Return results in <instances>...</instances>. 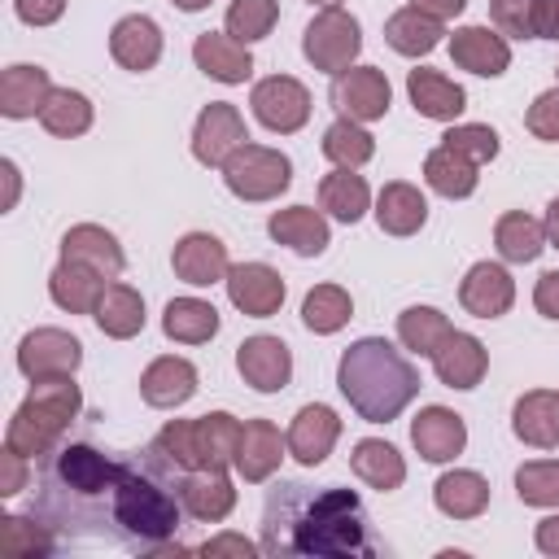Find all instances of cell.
Wrapping results in <instances>:
<instances>
[{"instance_id":"6da1fadb","label":"cell","mask_w":559,"mask_h":559,"mask_svg":"<svg viewBox=\"0 0 559 559\" xmlns=\"http://www.w3.org/2000/svg\"><path fill=\"white\" fill-rule=\"evenodd\" d=\"M183 467L153 441L140 450H100L92 441H61L44 454L39 493L31 511L74 542H109L131 550L179 546Z\"/></svg>"},{"instance_id":"7a4b0ae2","label":"cell","mask_w":559,"mask_h":559,"mask_svg":"<svg viewBox=\"0 0 559 559\" xmlns=\"http://www.w3.org/2000/svg\"><path fill=\"white\" fill-rule=\"evenodd\" d=\"M367 507L341 485L280 480L262 507V555H376Z\"/></svg>"},{"instance_id":"3957f363","label":"cell","mask_w":559,"mask_h":559,"mask_svg":"<svg viewBox=\"0 0 559 559\" xmlns=\"http://www.w3.org/2000/svg\"><path fill=\"white\" fill-rule=\"evenodd\" d=\"M336 389L367 424H389L419 397V371L393 341L362 336L341 354Z\"/></svg>"},{"instance_id":"277c9868","label":"cell","mask_w":559,"mask_h":559,"mask_svg":"<svg viewBox=\"0 0 559 559\" xmlns=\"http://www.w3.org/2000/svg\"><path fill=\"white\" fill-rule=\"evenodd\" d=\"M79 411H83V393H79L74 376L31 380V393L22 397V406L13 411L9 428H4V445L26 459H44L66 441Z\"/></svg>"},{"instance_id":"5b68a950","label":"cell","mask_w":559,"mask_h":559,"mask_svg":"<svg viewBox=\"0 0 559 559\" xmlns=\"http://www.w3.org/2000/svg\"><path fill=\"white\" fill-rule=\"evenodd\" d=\"M223 183L240 201H275L293 183V162L280 148L245 140L227 162H223Z\"/></svg>"},{"instance_id":"8992f818","label":"cell","mask_w":559,"mask_h":559,"mask_svg":"<svg viewBox=\"0 0 559 559\" xmlns=\"http://www.w3.org/2000/svg\"><path fill=\"white\" fill-rule=\"evenodd\" d=\"M301 52H306V61H310L314 70H323V74L336 79V74L349 70L354 57L362 52V26H358V17L345 13L341 4L319 9V13L310 17L306 35H301Z\"/></svg>"},{"instance_id":"52a82bcc","label":"cell","mask_w":559,"mask_h":559,"mask_svg":"<svg viewBox=\"0 0 559 559\" xmlns=\"http://www.w3.org/2000/svg\"><path fill=\"white\" fill-rule=\"evenodd\" d=\"M249 105H253V118H258L266 131H280V135L301 131L306 118H310V92H306V83H297L293 74L258 79L253 92H249Z\"/></svg>"},{"instance_id":"ba28073f","label":"cell","mask_w":559,"mask_h":559,"mask_svg":"<svg viewBox=\"0 0 559 559\" xmlns=\"http://www.w3.org/2000/svg\"><path fill=\"white\" fill-rule=\"evenodd\" d=\"M83 362L79 336L66 328H35L17 341V371L26 380H52V376H74Z\"/></svg>"},{"instance_id":"9c48e42d","label":"cell","mask_w":559,"mask_h":559,"mask_svg":"<svg viewBox=\"0 0 559 559\" xmlns=\"http://www.w3.org/2000/svg\"><path fill=\"white\" fill-rule=\"evenodd\" d=\"M332 105L341 109V118H354V122H376L389 114L393 105V87L384 79V70L376 66H349L332 79Z\"/></svg>"},{"instance_id":"30bf717a","label":"cell","mask_w":559,"mask_h":559,"mask_svg":"<svg viewBox=\"0 0 559 559\" xmlns=\"http://www.w3.org/2000/svg\"><path fill=\"white\" fill-rule=\"evenodd\" d=\"M245 140H249V131H245L240 109L231 100H210L192 127V157L201 166H223Z\"/></svg>"},{"instance_id":"8fae6325","label":"cell","mask_w":559,"mask_h":559,"mask_svg":"<svg viewBox=\"0 0 559 559\" xmlns=\"http://www.w3.org/2000/svg\"><path fill=\"white\" fill-rule=\"evenodd\" d=\"M227 297L249 319H271L284 306V275L266 262H240L227 271Z\"/></svg>"},{"instance_id":"7c38bea8","label":"cell","mask_w":559,"mask_h":559,"mask_svg":"<svg viewBox=\"0 0 559 559\" xmlns=\"http://www.w3.org/2000/svg\"><path fill=\"white\" fill-rule=\"evenodd\" d=\"M236 367H240L245 384H253L258 393H280L293 380V354H288V345L280 336H266V332L245 336L236 345Z\"/></svg>"},{"instance_id":"4fadbf2b","label":"cell","mask_w":559,"mask_h":559,"mask_svg":"<svg viewBox=\"0 0 559 559\" xmlns=\"http://www.w3.org/2000/svg\"><path fill=\"white\" fill-rule=\"evenodd\" d=\"M61 258L66 262H79L87 271H96L100 280H118L127 271V253L118 245L114 231H105L100 223H74L66 236H61Z\"/></svg>"},{"instance_id":"5bb4252c","label":"cell","mask_w":559,"mask_h":559,"mask_svg":"<svg viewBox=\"0 0 559 559\" xmlns=\"http://www.w3.org/2000/svg\"><path fill=\"white\" fill-rule=\"evenodd\" d=\"M341 437V415L323 402H306L288 424V454L301 467H319Z\"/></svg>"},{"instance_id":"9a60e30c","label":"cell","mask_w":559,"mask_h":559,"mask_svg":"<svg viewBox=\"0 0 559 559\" xmlns=\"http://www.w3.org/2000/svg\"><path fill=\"white\" fill-rule=\"evenodd\" d=\"M170 266H175V275H179L183 284H192V288H210V284L227 280V271H231L227 245H223L218 236H210V231H188V236H179V240H175V253H170Z\"/></svg>"},{"instance_id":"2e32d148","label":"cell","mask_w":559,"mask_h":559,"mask_svg":"<svg viewBox=\"0 0 559 559\" xmlns=\"http://www.w3.org/2000/svg\"><path fill=\"white\" fill-rule=\"evenodd\" d=\"M459 301L476 319H502L515 301V280L502 262H476V266H467L463 284H459Z\"/></svg>"},{"instance_id":"e0dca14e","label":"cell","mask_w":559,"mask_h":559,"mask_svg":"<svg viewBox=\"0 0 559 559\" xmlns=\"http://www.w3.org/2000/svg\"><path fill=\"white\" fill-rule=\"evenodd\" d=\"M411 445L419 450V459L428 463H450L463 454L467 445V424L463 415H454L450 406H424L411 419Z\"/></svg>"},{"instance_id":"ac0fdd59","label":"cell","mask_w":559,"mask_h":559,"mask_svg":"<svg viewBox=\"0 0 559 559\" xmlns=\"http://www.w3.org/2000/svg\"><path fill=\"white\" fill-rule=\"evenodd\" d=\"M179 502H183V511H188L192 520L218 524V520H227L231 507H236V485H231V476L218 472V467H192V472L179 476Z\"/></svg>"},{"instance_id":"d6986e66","label":"cell","mask_w":559,"mask_h":559,"mask_svg":"<svg viewBox=\"0 0 559 559\" xmlns=\"http://www.w3.org/2000/svg\"><path fill=\"white\" fill-rule=\"evenodd\" d=\"M109 52H114V61L122 70L144 74V70H153L162 61V26L148 13H127L109 31Z\"/></svg>"},{"instance_id":"ffe728a7","label":"cell","mask_w":559,"mask_h":559,"mask_svg":"<svg viewBox=\"0 0 559 559\" xmlns=\"http://www.w3.org/2000/svg\"><path fill=\"white\" fill-rule=\"evenodd\" d=\"M450 57H454V66L467 70V74L498 79V74H507V66H511V44H507V35H498V31H489V26H459V31L450 35Z\"/></svg>"},{"instance_id":"44dd1931","label":"cell","mask_w":559,"mask_h":559,"mask_svg":"<svg viewBox=\"0 0 559 559\" xmlns=\"http://www.w3.org/2000/svg\"><path fill=\"white\" fill-rule=\"evenodd\" d=\"M432 367H437V380L445 389H476L485 380V371H489V349L472 332L450 328V336L432 354Z\"/></svg>"},{"instance_id":"7402d4cb","label":"cell","mask_w":559,"mask_h":559,"mask_svg":"<svg viewBox=\"0 0 559 559\" xmlns=\"http://www.w3.org/2000/svg\"><path fill=\"white\" fill-rule=\"evenodd\" d=\"M406 96H411L415 114H424L432 122H454L467 109V92L454 79H445L441 70H428V66H415L406 74Z\"/></svg>"},{"instance_id":"603a6c76","label":"cell","mask_w":559,"mask_h":559,"mask_svg":"<svg viewBox=\"0 0 559 559\" xmlns=\"http://www.w3.org/2000/svg\"><path fill=\"white\" fill-rule=\"evenodd\" d=\"M266 231H271L275 245H288V249L301 253V258H319V253L332 245V227H328V218H323L319 210H310V205L275 210V214L266 218Z\"/></svg>"},{"instance_id":"cb8c5ba5","label":"cell","mask_w":559,"mask_h":559,"mask_svg":"<svg viewBox=\"0 0 559 559\" xmlns=\"http://www.w3.org/2000/svg\"><path fill=\"white\" fill-rule=\"evenodd\" d=\"M197 393V367L179 354H162L144 367L140 376V397L157 411H170V406H183L188 397Z\"/></svg>"},{"instance_id":"d4e9b609","label":"cell","mask_w":559,"mask_h":559,"mask_svg":"<svg viewBox=\"0 0 559 559\" xmlns=\"http://www.w3.org/2000/svg\"><path fill=\"white\" fill-rule=\"evenodd\" d=\"M288 450V437H280V428L271 419H245V432H240V450H236V472L258 485L266 476H275L280 459Z\"/></svg>"},{"instance_id":"484cf974","label":"cell","mask_w":559,"mask_h":559,"mask_svg":"<svg viewBox=\"0 0 559 559\" xmlns=\"http://www.w3.org/2000/svg\"><path fill=\"white\" fill-rule=\"evenodd\" d=\"M192 61H197V70L210 74L214 83H245V79L253 74L249 44H240V39H231V35H218V31L197 35Z\"/></svg>"},{"instance_id":"4316f807","label":"cell","mask_w":559,"mask_h":559,"mask_svg":"<svg viewBox=\"0 0 559 559\" xmlns=\"http://www.w3.org/2000/svg\"><path fill=\"white\" fill-rule=\"evenodd\" d=\"M52 96V79L44 66H31V61H17L0 74V114L4 118H35L44 109V100Z\"/></svg>"},{"instance_id":"83f0119b","label":"cell","mask_w":559,"mask_h":559,"mask_svg":"<svg viewBox=\"0 0 559 559\" xmlns=\"http://www.w3.org/2000/svg\"><path fill=\"white\" fill-rule=\"evenodd\" d=\"M376 223H380V231H389V236H415V231L428 223V201H424V192H419L415 183H406V179L384 183L380 197H376Z\"/></svg>"},{"instance_id":"f1b7e54d","label":"cell","mask_w":559,"mask_h":559,"mask_svg":"<svg viewBox=\"0 0 559 559\" xmlns=\"http://www.w3.org/2000/svg\"><path fill=\"white\" fill-rule=\"evenodd\" d=\"M349 467H354V476H358L362 485H371V489H380V493H393V489H402V480H406V459L397 454V445H389V441H380V437L354 441Z\"/></svg>"},{"instance_id":"f546056e","label":"cell","mask_w":559,"mask_h":559,"mask_svg":"<svg viewBox=\"0 0 559 559\" xmlns=\"http://www.w3.org/2000/svg\"><path fill=\"white\" fill-rule=\"evenodd\" d=\"M432 502L441 515L450 520H476L485 507H489V480L480 472H467V467H454L445 472L437 485H432Z\"/></svg>"},{"instance_id":"4dcf8cb0","label":"cell","mask_w":559,"mask_h":559,"mask_svg":"<svg viewBox=\"0 0 559 559\" xmlns=\"http://www.w3.org/2000/svg\"><path fill=\"white\" fill-rule=\"evenodd\" d=\"M96 328L114 341H131L135 332H144V297L131 288V284H105L100 288V301L92 310Z\"/></svg>"},{"instance_id":"1f68e13d","label":"cell","mask_w":559,"mask_h":559,"mask_svg":"<svg viewBox=\"0 0 559 559\" xmlns=\"http://www.w3.org/2000/svg\"><path fill=\"white\" fill-rule=\"evenodd\" d=\"M319 210H328L332 218L341 223H358L367 210H371V188L358 170L349 166H336L319 179Z\"/></svg>"},{"instance_id":"d6a6232c","label":"cell","mask_w":559,"mask_h":559,"mask_svg":"<svg viewBox=\"0 0 559 559\" xmlns=\"http://www.w3.org/2000/svg\"><path fill=\"white\" fill-rule=\"evenodd\" d=\"M240 432H245V424H240L236 415H227V411L201 415V419H197V463H201V467H218V472L236 467Z\"/></svg>"},{"instance_id":"836d02e7","label":"cell","mask_w":559,"mask_h":559,"mask_svg":"<svg viewBox=\"0 0 559 559\" xmlns=\"http://www.w3.org/2000/svg\"><path fill=\"white\" fill-rule=\"evenodd\" d=\"M441 35H445V22L419 13L415 4L397 9V13L384 22V44H389L393 52H402V57H428V52L441 44Z\"/></svg>"},{"instance_id":"e575fe53","label":"cell","mask_w":559,"mask_h":559,"mask_svg":"<svg viewBox=\"0 0 559 559\" xmlns=\"http://www.w3.org/2000/svg\"><path fill=\"white\" fill-rule=\"evenodd\" d=\"M105 284H109V280H100L96 271H87V266L61 258V262L52 266V275H48V297H52L61 310H70V314H92Z\"/></svg>"},{"instance_id":"d590c367","label":"cell","mask_w":559,"mask_h":559,"mask_svg":"<svg viewBox=\"0 0 559 559\" xmlns=\"http://www.w3.org/2000/svg\"><path fill=\"white\" fill-rule=\"evenodd\" d=\"M493 245L502 262H537L546 249V223H537L524 210H511L493 223Z\"/></svg>"},{"instance_id":"8d00e7d4","label":"cell","mask_w":559,"mask_h":559,"mask_svg":"<svg viewBox=\"0 0 559 559\" xmlns=\"http://www.w3.org/2000/svg\"><path fill=\"white\" fill-rule=\"evenodd\" d=\"M162 332L179 345H205L218 332V310L201 297H175L162 310Z\"/></svg>"},{"instance_id":"74e56055","label":"cell","mask_w":559,"mask_h":559,"mask_svg":"<svg viewBox=\"0 0 559 559\" xmlns=\"http://www.w3.org/2000/svg\"><path fill=\"white\" fill-rule=\"evenodd\" d=\"M511 432L524 441V445H537V450H555V389H533L515 402L511 411Z\"/></svg>"},{"instance_id":"f35d334b","label":"cell","mask_w":559,"mask_h":559,"mask_svg":"<svg viewBox=\"0 0 559 559\" xmlns=\"http://www.w3.org/2000/svg\"><path fill=\"white\" fill-rule=\"evenodd\" d=\"M424 179H428L432 192L459 201V197H472V192H476V179H480V175H476V162H472V157H463V153L437 144V148L424 157Z\"/></svg>"},{"instance_id":"ab89813d","label":"cell","mask_w":559,"mask_h":559,"mask_svg":"<svg viewBox=\"0 0 559 559\" xmlns=\"http://www.w3.org/2000/svg\"><path fill=\"white\" fill-rule=\"evenodd\" d=\"M57 550V528L44 524L35 511L31 520L26 515H4L0 520V555L4 559H35V555H48Z\"/></svg>"},{"instance_id":"60d3db41","label":"cell","mask_w":559,"mask_h":559,"mask_svg":"<svg viewBox=\"0 0 559 559\" xmlns=\"http://www.w3.org/2000/svg\"><path fill=\"white\" fill-rule=\"evenodd\" d=\"M39 122L48 135H61V140H74L92 127V100L74 87H52V96L44 100L39 109Z\"/></svg>"},{"instance_id":"b9f144b4","label":"cell","mask_w":559,"mask_h":559,"mask_svg":"<svg viewBox=\"0 0 559 559\" xmlns=\"http://www.w3.org/2000/svg\"><path fill=\"white\" fill-rule=\"evenodd\" d=\"M323 157H328L332 166L358 170V166H367V162L376 157V135H371L362 122H354V118H336V122L323 131Z\"/></svg>"},{"instance_id":"7bdbcfd3","label":"cell","mask_w":559,"mask_h":559,"mask_svg":"<svg viewBox=\"0 0 559 559\" xmlns=\"http://www.w3.org/2000/svg\"><path fill=\"white\" fill-rule=\"evenodd\" d=\"M349 314H354V301H349V293L341 284H314L306 293V301H301V323L310 332H319V336L341 332L349 323Z\"/></svg>"},{"instance_id":"ee69618b","label":"cell","mask_w":559,"mask_h":559,"mask_svg":"<svg viewBox=\"0 0 559 559\" xmlns=\"http://www.w3.org/2000/svg\"><path fill=\"white\" fill-rule=\"evenodd\" d=\"M445 336H450V319L437 306H406L397 314V341L419 358H432Z\"/></svg>"},{"instance_id":"f6af8a7d","label":"cell","mask_w":559,"mask_h":559,"mask_svg":"<svg viewBox=\"0 0 559 559\" xmlns=\"http://www.w3.org/2000/svg\"><path fill=\"white\" fill-rule=\"evenodd\" d=\"M515 493L524 507H559V459H533L515 467Z\"/></svg>"},{"instance_id":"bcb514c9","label":"cell","mask_w":559,"mask_h":559,"mask_svg":"<svg viewBox=\"0 0 559 559\" xmlns=\"http://www.w3.org/2000/svg\"><path fill=\"white\" fill-rule=\"evenodd\" d=\"M275 22H280V0H231L227 9V35L240 44L266 39Z\"/></svg>"},{"instance_id":"7dc6e473","label":"cell","mask_w":559,"mask_h":559,"mask_svg":"<svg viewBox=\"0 0 559 559\" xmlns=\"http://www.w3.org/2000/svg\"><path fill=\"white\" fill-rule=\"evenodd\" d=\"M441 144L445 148H454V153H463V157H472L476 166H485V162H493L498 157V131L493 127H485V122H454L445 135H441Z\"/></svg>"},{"instance_id":"c3c4849f","label":"cell","mask_w":559,"mask_h":559,"mask_svg":"<svg viewBox=\"0 0 559 559\" xmlns=\"http://www.w3.org/2000/svg\"><path fill=\"white\" fill-rule=\"evenodd\" d=\"M157 445L170 454V463H179L183 472L201 467L197 463V419H170L162 432H157Z\"/></svg>"},{"instance_id":"681fc988","label":"cell","mask_w":559,"mask_h":559,"mask_svg":"<svg viewBox=\"0 0 559 559\" xmlns=\"http://www.w3.org/2000/svg\"><path fill=\"white\" fill-rule=\"evenodd\" d=\"M533 9H537V0H493L489 4L493 31L511 35V39H533Z\"/></svg>"},{"instance_id":"f907efd6","label":"cell","mask_w":559,"mask_h":559,"mask_svg":"<svg viewBox=\"0 0 559 559\" xmlns=\"http://www.w3.org/2000/svg\"><path fill=\"white\" fill-rule=\"evenodd\" d=\"M524 127H528L537 140H546V144H559V87L542 92V96L528 105V114H524Z\"/></svg>"},{"instance_id":"816d5d0a","label":"cell","mask_w":559,"mask_h":559,"mask_svg":"<svg viewBox=\"0 0 559 559\" xmlns=\"http://www.w3.org/2000/svg\"><path fill=\"white\" fill-rule=\"evenodd\" d=\"M22 489H26V454L4 445V454H0V498H13Z\"/></svg>"},{"instance_id":"f5cc1de1","label":"cell","mask_w":559,"mask_h":559,"mask_svg":"<svg viewBox=\"0 0 559 559\" xmlns=\"http://www.w3.org/2000/svg\"><path fill=\"white\" fill-rule=\"evenodd\" d=\"M13 9L26 26H52L66 13V0H13Z\"/></svg>"},{"instance_id":"db71d44e","label":"cell","mask_w":559,"mask_h":559,"mask_svg":"<svg viewBox=\"0 0 559 559\" xmlns=\"http://www.w3.org/2000/svg\"><path fill=\"white\" fill-rule=\"evenodd\" d=\"M533 306H537V314L559 319V271H546V275L537 280V288H533Z\"/></svg>"},{"instance_id":"11a10c76","label":"cell","mask_w":559,"mask_h":559,"mask_svg":"<svg viewBox=\"0 0 559 559\" xmlns=\"http://www.w3.org/2000/svg\"><path fill=\"white\" fill-rule=\"evenodd\" d=\"M258 550H262V542H249L240 533H223V537H210L201 546V555H258Z\"/></svg>"},{"instance_id":"9f6ffc18","label":"cell","mask_w":559,"mask_h":559,"mask_svg":"<svg viewBox=\"0 0 559 559\" xmlns=\"http://www.w3.org/2000/svg\"><path fill=\"white\" fill-rule=\"evenodd\" d=\"M533 39H559V0H537V9H533Z\"/></svg>"},{"instance_id":"6f0895ef","label":"cell","mask_w":559,"mask_h":559,"mask_svg":"<svg viewBox=\"0 0 559 559\" xmlns=\"http://www.w3.org/2000/svg\"><path fill=\"white\" fill-rule=\"evenodd\" d=\"M533 542H537V550H542V555L559 559V515H546V520H537V528H533Z\"/></svg>"},{"instance_id":"680465c9","label":"cell","mask_w":559,"mask_h":559,"mask_svg":"<svg viewBox=\"0 0 559 559\" xmlns=\"http://www.w3.org/2000/svg\"><path fill=\"white\" fill-rule=\"evenodd\" d=\"M419 13H428V17H437V22H450V17H459L463 9H467V0H411Z\"/></svg>"},{"instance_id":"91938a15","label":"cell","mask_w":559,"mask_h":559,"mask_svg":"<svg viewBox=\"0 0 559 559\" xmlns=\"http://www.w3.org/2000/svg\"><path fill=\"white\" fill-rule=\"evenodd\" d=\"M0 175H4V205H0V210H13V205H17V188H22V179H17V166L4 157V162H0Z\"/></svg>"},{"instance_id":"94428289","label":"cell","mask_w":559,"mask_h":559,"mask_svg":"<svg viewBox=\"0 0 559 559\" xmlns=\"http://www.w3.org/2000/svg\"><path fill=\"white\" fill-rule=\"evenodd\" d=\"M546 240L559 249V197L546 205Z\"/></svg>"},{"instance_id":"6125c7cd","label":"cell","mask_w":559,"mask_h":559,"mask_svg":"<svg viewBox=\"0 0 559 559\" xmlns=\"http://www.w3.org/2000/svg\"><path fill=\"white\" fill-rule=\"evenodd\" d=\"M175 9H183V13H201V9H210V0H170Z\"/></svg>"},{"instance_id":"be15d7a7","label":"cell","mask_w":559,"mask_h":559,"mask_svg":"<svg viewBox=\"0 0 559 559\" xmlns=\"http://www.w3.org/2000/svg\"><path fill=\"white\" fill-rule=\"evenodd\" d=\"M555 441H559V389H555Z\"/></svg>"},{"instance_id":"e7e4bbea","label":"cell","mask_w":559,"mask_h":559,"mask_svg":"<svg viewBox=\"0 0 559 559\" xmlns=\"http://www.w3.org/2000/svg\"><path fill=\"white\" fill-rule=\"evenodd\" d=\"M310 4H323L328 9V4H341V0H310Z\"/></svg>"},{"instance_id":"03108f58","label":"cell","mask_w":559,"mask_h":559,"mask_svg":"<svg viewBox=\"0 0 559 559\" xmlns=\"http://www.w3.org/2000/svg\"><path fill=\"white\" fill-rule=\"evenodd\" d=\"M555 74H559V66H555Z\"/></svg>"}]
</instances>
